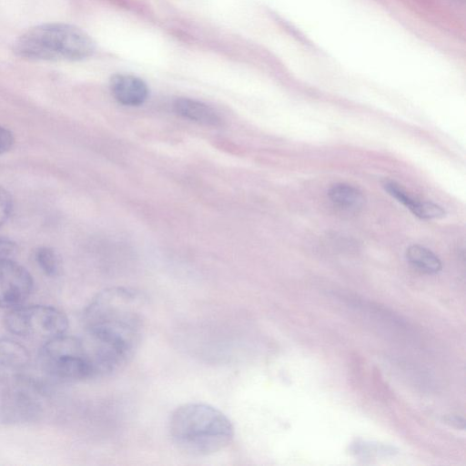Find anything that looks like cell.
<instances>
[{
	"label": "cell",
	"mask_w": 466,
	"mask_h": 466,
	"mask_svg": "<svg viewBox=\"0 0 466 466\" xmlns=\"http://www.w3.org/2000/svg\"><path fill=\"white\" fill-rule=\"evenodd\" d=\"M406 258L413 267L428 274L438 273L442 267L440 258L432 251L420 245L409 247Z\"/></svg>",
	"instance_id": "8fae6325"
},
{
	"label": "cell",
	"mask_w": 466,
	"mask_h": 466,
	"mask_svg": "<svg viewBox=\"0 0 466 466\" xmlns=\"http://www.w3.org/2000/svg\"><path fill=\"white\" fill-rule=\"evenodd\" d=\"M444 421L445 423L459 429H464L465 426L464 420L457 415H448L444 418Z\"/></svg>",
	"instance_id": "e0dca14e"
},
{
	"label": "cell",
	"mask_w": 466,
	"mask_h": 466,
	"mask_svg": "<svg viewBox=\"0 0 466 466\" xmlns=\"http://www.w3.org/2000/svg\"><path fill=\"white\" fill-rule=\"evenodd\" d=\"M15 252V243L6 237L0 236V259L13 258Z\"/></svg>",
	"instance_id": "9a60e30c"
},
{
	"label": "cell",
	"mask_w": 466,
	"mask_h": 466,
	"mask_svg": "<svg viewBox=\"0 0 466 466\" xmlns=\"http://www.w3.org/2000/svg\"><path fill=\"white\" fill-rule=\"evenodd\" d=\"M109 86L115 99L125 106H139L148 96L147 84L141 78L132 75H115L111 77Z\"/></svg>",
	"instance_id": "52a82bcc"
},
{
	"label": "cell",
	"mask_w": 466,
	"mask_h": 466,
	"mask_svg": "<svg viewBox=\"0 0 466 466\" xmlns=\"http://www.w3.org/2000/svg\"><path fill=\"white\" fill-rule=\"evenodd\" d=\"M15 53L33 61H79L95 52V43L81 28L65 23H46L23 33Z\"/></svg>",
	"instance_id": "3957f363"
},
{
	"label": "cell",
	"mask_w": 466,
	"mask_h": 466,
	"mask_svg": "<svg viewBox=\"0 0 466 466\" xmlns=\"http://www.w3.org/2000/svg\"><path fill=\"white\" fill-rule=\"evenodd\" d=\"M143 306V297L134 289L118 287L100 291L84 314L89 339L126 364L141 339Z\"/></svg>",
	"instance_id": "6da1fadb"
},
{
	"label": "cell",
	"mask_w": 466,
	"mask_h": 466,
	"mask_svg": "<svg viewBox=\"0 0 466 466\" xmlns=\"http://www.w3.org/2000/svg\"><path fill=\"white\" fill-rule=\"evenodd\" d=\"M328 194L333 204L344 210L357 211L364 204L362 193L348 184L333 185Z\"/></svg>",
	"instance_id": "30bf717a"
},
{
	"label": "cell",
	"mask_w": 466,
	"mask_h": 466,
	"mask_svg": "<svg viewBox=\"0 0 466 466\" xmlns=\"http://www.w3.org/2000/svg\"><path fill=\"white\" fill-rule=\"evenodd\" d=\"M14 142L13 133L8 128L0 126V155L10 150Z\"/></svg>",
	"instance_id": "2e32d148"
},
{
	"label": "cell",
	"mask_w": 466,
	"mask_h": 466,
	"mask_svg": "<svg viewBox=\"0 0 466 466\" xmlns=\"http://www.w3.org/2000/svg\"><path fill=\"white\" fill-rule=\"evenodd\" d=\"M35 259L40 269L48 277L58 275L61 268L60 258L56 250L49 247H40L35 252Z\"/></svg>",
	"instance_id": "4fadbf2b"
},
{
	"label": "cell",
	"mask_w": 466,
	"mask_h": 466,
	"mask_svg": "<svg viewBox=\"0 0 466 466\" xmlns=\"http://www.w3.org/2000/svg\"><path fill=\"white\" fill-rule=\"evenodd\" d=\"M4 322L7 330L15 335L46 341L64 335L68 328L66 314L46 305L16 306L5 316Z\"/></svg>",
	"instance_id": "5b68a950"
},
{
	"label": "cell",
	"mask_w": 466,
	"mask_h": 466,
	"mask_svg": "<svg viewBox=\"0 0 466 466\" xmlns=\"http://www.w3.org/2000/svg\"><path fill=\"white\" fill-rule=\"evenodd\" d=\"M383 187L390 196L420 218H438L443 217L445 214L444 210L439 205L431 202H421L413 198L404 188L394 181L385 180L383 182Z\"/></svg>",
	"instance_id": "ba28073f"
},
{
	"label": "cell",
	"mask_w": 466,
	"mask_h": 466,
	"mask_svg": "<svg viewBox=\"0 0 466 466\" xmlns=\"http://www.w3.org/2000/svg\"><path fill=\"white\" fill-rule=\"evenodd\" d=\"M31 274L13 258L0 259V308L21 305L32 293Z\"/></svg>",
	"instance_id": "8992f818"
},
{
	"label": "cell",
	"mask_w": 466,
	"mask_h": 466,
	"mask_svg": "<svg viewBox=\"0 0 466 466\" xmlns=\"http://www.w3.org/2000/svg\"><path fill=\"white\" fill-rule=\"evenodd\" d=\"M29 354L20 343L0 339V364L8 368H22L27 364Z\"/></svg>",
	"instance_id": "7c38bea8"
},
{
	"label": "cell",
	"mask_w": 466,
	"mask_h": 466,
	"mask_svg": "<svg viewBox=\"0 0 466 466\" xmlns=\"http://www.w3.org/2000/svg\"><path fill=\"white\" fill-rule=\"evenodd\" d=\"M173 107L177 115L196 123L209 127L221 124V118L215 109L201 101L179 97L174 101Z\"/></svg>",
	"instance_id": "9c48e42d"
},
{
	"label": "cell",
	"mask_w": 466,
	"mask_h": 466,
	"mask_svg": "<svg viewBox=\"0 0 466 466\" xmlns=\"http://www.w3.org/2000/svg\"><path fill=\"white\" fill-rule=\"evenodd\" d=\"M12 210V197L5 188L0 186V227L8 219Z\"/></svg>",
	"instance_id": "5bb4252c"
},
{
	"label": "cell",
	"mask_w": 466,
	"mask_h": 466,
	"mask_svg": "<svg viewBox=\"0 0 466 466\" xmlns=\"http://www.w3.org/2000/svg\"><path fill=\"white\" fill-rule=\"evenodd\" d=\"M38 357L42 370L55 379L80 381L96 376L86 344L75 337L64 334L46 340Z\"/></svg>",
	"instance_id": "277c9868"
},
{
	"label": "cell",
	"mask_w": 466,
	"mask_h": 466,
	"mask_svg": "<svg viewBox=\"0 0 466 466\" xmlns=\"http://www.w3.org/2000/svg\"><path fill=\"white\" fill-rule=\"evenodd\" d=\"M168 430L177 449L192 456L219 451L234 436L233 425L222 411L198 402L177 407L171 414Z\"/></svg>",
	"instance_id": "7a4b0ae2"
}]
</instances>
